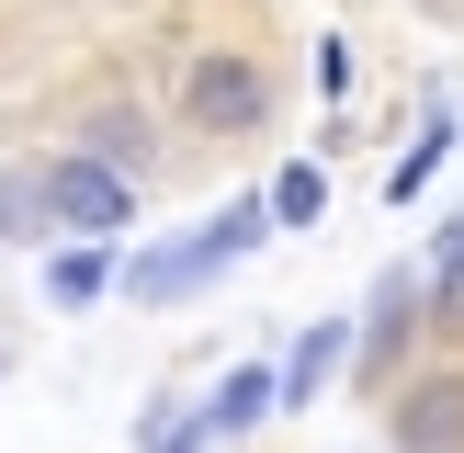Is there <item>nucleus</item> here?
<instances>
[{"label": "nucleus", "instance_id": "8", "mask_svg": "<svg viewBox=\"0 0 464 453\" xmlns=\"http://www.w3.org/2000/svg\"><path fill=\"white\" fill-rule=\"evenodd\" d=\"M329 216V170H317V159H295L284 181H272V226H317Z\"/></svg>", "mask_w": 464, "mask_h": 453}, {"label": "nucleus", "instance_id": "7", "mask_svg": "<svg viewBox=\"0 0 464 453\" xmlns=\"http://www.w3.org/2000/svg\"><path fill=\"white\" fill-rule=\"evenodd\" d=\"M397 430H408V442H430V453H442V442H464V385H430V397H397Z\"/></svg>", "mask_w": 464, "mask_h": 453}, {"label": "nucleus", "instance_id": "13", "mask_svg": "<svg viewBox=\"0 0 464 453\" xmlns=\"http://www.w3.org/2000/svg\"><path fill=\"white\" fill-rule=\"evenodd\" d=\"M430 272H442V284H464V216H453V238H442V261H430Z\"/></svg>", "mask_w": 464, "mask_h": 453}, {"label": "nucleus", "instance_id": "2", "mask_svg": "<svg viewBox=\"0 0 464 453\" xmlns=\"http://www.w3.org/2000/svg\"><path fill=\"white\" fill-rule=\"evenodd\" d=\"M181 113H193V136H249L272 113V68L261 57H193V80H181Z\"/></svg>", "mask_w": 464, "mask_h": 453}, {"label": "nucleus", "instance_id": "12", "mask_svg": "<svg viewBox=\"0 0 464 453\" xmlns=\"http://www.w3.org/2000/svg\"><path fill=\"white\" fill-rule=\"evenodd\" d=\"M204 442H216V419H204V408H193L181 430H159V453H204Z\"/></svg>", "mask_w": 464, "mask_h": 453}, {"label": "nucleus", "instance_id": "1", "mask_svg": "<svg viewBox=\"0 0 464 453\" xmlns=\"http://www.w3.org/2000/svg\"><path fill=\"white\" fill-rule=\"evenodd\" d=\"M261 238H272V193H261V204H227V216H204L193 238H170V249H136V261H125V294H136V306H170V294L216 284L227 261H249Z\"/></svg>", "mask_w": 464, "mask_h": 453}, {"label": "nucleus", "instance_id": "6", "mask_svg": "<svg viewBox=\"0 0 464 453\" xmlns=\"http://www.w3.org/2000/svg\"><path fill=\"white\" fill-rule=\"evenodd\" d=\"M102 284H125V272L102 261V238H80V249H57V261H45V294H57V306H91Z\"/></svg>", "mask_w": 464, "mask_h": 453}, {"label": "nucleus", "instance_id": "4", "mask_svg": "<svg viewBox=\"0 0 464 453\" xmlns=\"http://www.w3.org/2000/svg\"><path fill=\"white\" fill-rule=\"evenodd\" d=\"M340 362H352V329H340V317H317V329L284 352V408H317V385H329Z\"/></svg>", "mask_w": 464, "mask_h": 453}, {"label": "nucleus", "instance_id": "11", "mask_svg": "<svg viewBox=\"0 0 464 453\" xmlns=\"http://www.w3.org/2000/svg\"><path fill=\"white\" fill-rule=\"evenodd\" d=\"M91 159H113V170H125V159H148V125H125V113H102V125H91Z\"/></svg>", "mask_w": 464, "mask_h": 453}, {"label": "nucleus", "instance_id": "5", "mask_svg": "<svg viewBox=\"0 0 464 453\" xmlns=\"http://www.w3.org/2000/svg\"><path fill=\"white\" fill-rule=\"evenodd\" d=\"M272 408H284V374H261V362H238V374L216 385V408H204V419H216L227 442H238V430H261Z\"/></svg>", "mask_w": 464, "mask_h": 453}, {"label": "nucleus", "instance_id": "3", "mask_svg": "<svg viewBox=\"0 0 464 453\" xmlns=\"http://www.w3.org/2000/svg\"><path fill=\"white\" fill-rule=\"evenodd\" d=\"M45 204H57V226H68V238H113V226H125L136 216V181L125 170H113V159H45Z\"/></svg>", "mask_w": 464, "mask_h": 453}, {"label": "nucleus", "instance_id": "9", "mask_svg": "<svg viewBox=\"0 0 464 453\" xmlns=\"http://www.w3.org/2000/svg\"><path fill=\"white\" fill-rule=\"evenodd\" d=\"M442 159H453V113H430V125H420V136H408V159H397V170H385V193H397V204H408V193H420V181H430V170H442Z\"/></svg>", "mask_w": 464, "mask_h": 453}, {"label": "nucleus", "instance_id": "10", "mask_svg": "<svg viewBox=\"0 0 464 453\" xmlns=\"http://www.w3.org/2000/svg\"><path fill=\"white\" fill-rule=\"evenodd\" d=\"M57 226V204H45V170L34 181H0V238H45Z\"/></svg>", "mask_w": 464, "mask_h": 453}]
</instances>
